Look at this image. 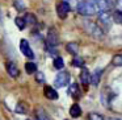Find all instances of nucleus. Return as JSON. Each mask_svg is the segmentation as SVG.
<instances>
[{
  "label": "nucleus",
  "instance_id": "obj_5",
  "mask_svg": "<svg viewBox=\"0 0 122 120\" xmlns=\"http://www.w3.org/2000/svg\"><path fill=\"white\" fill-rule=\"evenodd\" d=\"M70 9H71V7L68 6L67 1H59L56 4V13H58V17H61V19H64L68 15Z\"/></svg>",
  "mask_w": 122,
  "mask_h": 120
},
{
  "label": "nucleus",
  "instance_id": "obj_12",
  "mask_svg": "<svg viewBox=\"0 0 122 120\" xmlns=\"http://www.w3.org/2000/svg\"><path fill=\"white\" fill-rule=\"evenodd\" d=\"M80 82L84 86H87L88 83H89V71H88L85 67H83L81 73H80Z\"/></svg>",
  "mask_w": 122,
  "mask_h": 120
},
{
  "label": "nucleus",
  "instance_id": "obj_19",
  "mask_svg": "<svg viewBox=\"0 0 122 120\" xmlns=\"http://www.w3.org/2000/svg\"><path fill=\"white\" fill-rule=\"evenodd\" d=\"M13 6H15V8L17 9V11H25V4H24V1H22V0H15L13 1Z\"/></svg>",
  "mask_w": 122,
  "mask_h": 120
},
{
  "label": "nucleus",
  "instance_id": "obj_17",
  "mask_svg": "<svg viewBox=\"0 0 122 120\" xmlns=\"http://www.w3.org/2000/svg\"><path fill=\"white\" fill-rule=\"evenodd\" d=\"M63 66H64L63 58H62V57H56V58L54 59V67H55L56 70H62Z\"/></svg>",
  "mask_w": 122,
  "mask_h": 120
},
{
  "label": "nucleus",
  "instance_id": "obj_21",
  "mask_svg": "<svg viewBox=\"0 0 122 120\" xmlns=\"http://www.w3.org/2000/svg\"><path fill=\"white\" fill-rule=\"evenodd\" d=\"M15 24L17 25V28H19V29H24L25 28V21H24V19H21V17H16V19H15Z\"/></svg>",
  "mask_w": 122,
  "mask_h": 120
},
{
  "label": "nucleus",
  "instance_id": "obj_14",
  "mask_svg": "<svg viewBox=\"0 0 122 120\" xmlns=\"http://www.w3.org/2000/svg\"><path fill=\"white\" fill-rule=\"evenodd\" d=\"M66 49H67V51H68V53H71V54H74V56H76L77 51H79V45H77L76 42H70V44H67Z\"/></svg>",
  "mask_w": 122,
  "mask_h": 120
},
{
  "label": "nucleus",
  "instance_id": "obj_27",
  "mask_svg": "<svg viewBox=\"0 0 122 120\" xmlns=\"http://www.w3.org/2000/svg\"><path fill=\"white\" fill-rule=\"evenodd\" d=\"M109 120H118V119H114V117H113V119H109Z\"/></svg>",
  "mask_w": 122,
  "mask_h": 120
},
{
  "label": "nucleus",
  "instance_id": "obj_22",
  "mask_svg": "<svg viewBox=\"0 0 122 120\" xmlns=\"http://www.w3.org/2000/svg\"><path fill=\"white\" fill-rule=\"evenodd\" d=\"M112 63H113L114 66H121V65H122V56H121V54H117V56H114Z\"/></svg>",
  "mask_w": 122,
  "mask_h": 120
},
{
  "label": "nucleus",
  "instance_id": "obj_13",
  "mask_svg": "<svg viewBox=\"0 0 122 120\" xmlns=\"http://www.w3.org/2000/svg\"><path fill=\"white\" fill-rule=\"evenodd\" d=\"M70 115H71L72 117H79L80 115H81V108H80L79 104H72L71 108H70Z\"/></svg>",
  "mask_w": 122,
  "mask_h": 120
},
{
  "label": "nucleus",
  "instance_id": "obj_15",
  "mask_svg": "<svg viewBox=\"0 0 122 120\" xmlns=\"http://www.w3.org/2000/svg\"><path fill=\"white\" fill-rule=\"evenodd\" d=\"M24 21H25V24H28V25H36L37 24V19H36V16L33 13H26L25 15Z\"/></svg>",
  "mask_w": 122,
  "mask_h": 120
},
{
  "label": "nucleus",
  "instance_id": "obj_9",
  "mask_svg": "<svg viewBox=\"0 0 122 120\" xmlns=\"http://www.w3.org/2000/svg\"><path fill=\"white\" fill-rule=\"evenodd\" d=\"M98 20L101 21V24H104V25H106V27H109V25L112 24V15L108 13V11L100 12V13H98Z\"/></svg>",
  "mask_w": 122,
  "mask_h": 120
},
{
  "label": "nucleus",
  "instance_id": "obj_2",
  "mask_svg": "<svg viewBox=\"0 0 122 120\" xmlns=\"http://www.w3.org/2000/svg\"><path fill=\"white\" fill-rule=\"evenodd\" d=\"M84 29L89 33L91 36H93L95 38H104V30L100 25H97L96 23L93 21H84Z\"/></svg>",
  "mask_w": 122,
  "mask_h": 120
},
{
  "label": "nucleus",
  "instance_id": "obj_6",
  "mask_svg": "<svg viewBox=\"0 0 122 120\" xmlns=\"http://www.w3.org/2000/svg\"><path fill=\"white\" fill-rule=\"evenodd\" d=\"M20 50H21L22 54L26 56L28 58H30V59L34 58V53H33L32 48H30L29 42H28L26 40H21V42H20Z\"/></svg>",
  "mask_w": 122,
  "mask_h": 120
},
{
  "label": "nucleus",
  "instance_id": "obj_8",
  "mask_svg": "<svg viewBox=\"0 0 122 120\" xmlns=\"http://www.w3.org/2000/svg\"><path fill=\"white\" fill-rule=\"evenodd\" d=\"M67 94H68L71 98H74V99H77V98H80V88H79V85H76V83H72V85H70V87H68V90H67Z\"/></svg>",
  "mask_w": 122,
  "mask_h": 120
},
{
  "label": "nucleus",
  "instance_id": "obj_23",
  "mask_svg": "<svg viewBox=\"0 0 122 120\" xmlns=\"http://www.w3.org/2000/svg\"><path fill=\"white\" fill-rule=\"evenodd\" d=\"M89 120H104V116L100 114H96V112H92V114H89Z\"/></svg>",
  "mask_w": 122,
  "mask_h": 120
},
{
  "label": "nucleus",
  "instance_id": "obj_4",
  "mask_svg": "<svg viewBox=\"0 0 122 120\" xmlns=\"http://www.w3.org/2000/svg\"><path fill=\"white\" fill-rule=\"evenodd\" d=\"M59 44V36L56 29L50 28L47 32V49H55Z\"/></svg>",
  "mask_w": 122,
  "mask_h": 120
},
{
  "label": "nucleus",
  "instance_id": "obj_3",
  "mask_svg": "<svg viewBox=\"0 0 122 120\" xmlns=\"http://www.w3.org/2000/svg\"><path fill=\"white\" fill-rule=\"evenodd\" d=\"M70 79H71V75L67 71H59L54 79V85L55 87H64L70 83Z\"/></svg>",
  "mask_w": 122,
  "mask_h": 120
},
{
  "label": "nucleus",
  "instance_id": "obj_10",
  "mask_svg": "<svg viewBox=\"0 0 122 120\" xmlns=\"http://www.w3.org/2000/svg\"><path fill=\"white\" fill-rule=\"evenodd\" d=\"M7 71H8V74L11 75L12 78H16L17 75H19V69H17L15 62H8V63H7Z\"/></svg>",
  "mask_w": 122,
  "mask_h": 120
},
{
  "label": "nucleus",
  "instance_id": "obj_16",
  "mask_svg": "<svg viewBox=\"0 0 122 120\" xmlns=\"http://www.w3.org/2000/svg\"><path fill=\"white\" fill-rule=\"evenodd\" d=\"M25 70L28 74H34L37 71V65L34 62H28V63H25Z\"/></svg>",
  "mask_w": 122,
  "mask_h": 120
},
{
  "label": "nucleus",
  "instance_id": "obj_1",
  "mask_svg": "<svg viewBox=\"0 0 122 120\" xmlns=\"http://www.w3.org/2000/svg\"><path fill=\"white\" fill-rule=\"evenodd\" d=\"M112 0H83L77 4V12L81 16H92V15L105 12L113 7Z\"/></svg>",
  "mask_w": 122,
  "mask_h": 120
},
{
  "label": "nucleus",
  "instance_id": "obj_20",
  "mask_svg": "<svg viewBox=\"0 0 122 120\" xmlns=\"http://www.w3.org/2000/svg\"><path fill=\"white\" fill-rule=\"evenodd\" d=\"M72 66H75V67H83V66H84V59L80 58V57H75V58L72 59Z\"/></svg>",
  "mask_w": 122,
  "mask_h": 120
},
{
  "label": "nucleus",
  "instance_id": "obj_28",
  "mask_svg": "<svg viewBox=\"0 0 122 120\" xmlns=\"http://www.w3.org/2000/svg\"><path fill=\"white\" fill-rule=\"evenodd\" d=\"M0 19H1V17H0Z\"/></svg>",
  "mask_w": 122,
  "mask_h": 120
},
{
  "label": "nucleus",
  "instance_id": "obj_7",
  "mask_svg": "<svg viewBox=\"0 0 122 120\" xmlns=\"http://www.w3.org/2000/svg\"><path fill=\"white\" fill-rule=\"evenodd\" d=\"M101 75H102V69H96L92 74H89V82L92 86H97L100 83Z\"/></svg>",
  "mask_w": 122,
  "mask_h": 120
},
{
  "label": "nucleus",
  "instance_id": "obj_25",
  "mask_svg": "<svg viewBox=\"0 0 122 120\" xmlns=\"http://www.w3.org/2000/svg\"><path fill=\"white\" fill-rule=\"evenodd\" d=\"M36 79H37L38 83H43V82H45V75H43V73H38L37 77H36Z\"/></svg>",
  "mask_w": 122,
  "mask_h": 120
},
{
  "label": "nucleus",
  "instance_id": "obj_11",
  "mask_svg": "<svg viewBox=\"0 0 122 120\" xmlns=\"http://www.w3.org/2000/svg\"><path fill=\"white\" fill-rule=\"evenodd\" d=\"M43 92H45V96L47 99H51V100H55V99H58V92H56L55 90H54L53 87H49V86H46L45 90H43Z\"/></svg>",
  "mask_w": 122,
  "mask_h": 120
},
{
  "label": "nucleus",
  "instance_id": "obj_26",
  "mask_svg": "<svg viewBox=\"0 0 122 120\" xmlns=\"http://www.w3.org/2000/svg\"><path fill=\"white\" fill-rule=\"evenodd\" d=\"M16 112H20V114H22V112H25V108H24V104L22 103H19L16 107Z\"/></svg>",
  "mask_w": 122,
  "mask_h": 120
},
{
  "label": "nucleus",
  "instance_id": "obj_18",
  "mask_svg": "<svg viewBox=\"0 0 122 120\" xmlns=\"http://www.w3.org/2000/svg\"><path fill=\"white\" fill-rule=\"evenodd\" d=\"M112 20H114V23H117V24H121L122 23V12L114 11V13L112 15Z\"/></svg>",
  "mask_w": 122,
  "mask_h": 120
},
{
  "label": "nucleus",
  "instance_id": "obj_24",
  "mask_svg": "<svg viewBox=\"0 0 122 120\" xmlns=\"http://www.w3.org/2000/svg\"><path fill=\"white\" fill-rule=\"evenodd\" d=\"M38 117H40V120H49V116L46 115V112L42 108L38 109Z\"/></svg>",
  "mask_w": 122,
  "mask_h": 120
}]
</instances>
